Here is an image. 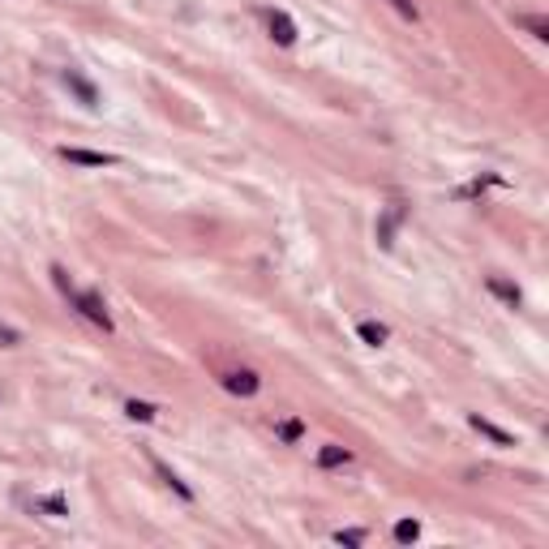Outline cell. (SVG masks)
Masks as SVG:
<instances>
[{"label": "cell", "instance_id": "6da1fadb", "mask_svg": "<svg viewBox=\"0 0 549 549\" xmlns=\"http://www.w3.org/2000/svg\"><path fill=\"white\" fill-rule=\"evenodd\" d=\"M69 305L86 318V322H95V326H103V331H112V313H107V305H103V296L95 292V288H86V292H73L69 296Z\"/></svg>", "mask_w": 549, "mask_h": 549}, {"label": "cell", "instance_id": "7a4b0ae2", "mask_svg": "<svg viewBox=\"0 0 549 549\" xmlns=\"http://www.w3.org/2000/svg\"><path fill=\"white\" fill-rule=\"evenodd\" d=\"M61 159L78 163V168H112L116 155H107V150H82V146H61Z\"/></svg>", "mask_w": 549, "mask_h": 549}, {"label": "cell", "instance_id": "3957f363", "mask_svg": "<svg viewBox=\"0 0 549 549\" xmlns=\"http://www.w3.org/2000/svg\"><path fill=\"white\" fill-rule=\"evenodd\" d=\"M266 22H270V39L279 47H292L296 43V22L284 13V9H266Z\"/></svg>", "mask_w": 549, "mask_h": 549}, {"label": "cell", "instance_id": "277c9868", "mask_svg": "<svg viewBox=\"0 0 549 549\" xmlns=\"http://www.w3.org/2000/svg\"><path fill=\"white\" fill-rule=\"evenodd\" d=\"M61 82L78 95V103H82V107H99V90H95V86H90L78 69H65V73H61Z\"/></svg>", "mask_w": 549, "mask_h": 549}, {"label": "cell", "instance_id": "5b68a950", "mask_svg": "<svg viewBox=\"0 0 549 549\" xmlns=\"http://www.w3.org/2000/svg\"><path fill=\"white\" fill-rule=\"evenodd\" d=\"M224 387H228L232 395H258L262 378H258L253 369H232V373H224Z\"/></svg>", "mask_w": 549, "mask_h": 549}, {"label": "cell", "instance_id": "8992f818", "mask_svg": "<svg viewBox=\"0 0 549 549\" xmlns=\"http://www.w3.org/2000/svg\"><path fill=\"white\" fill-rule=\"evenodd\" d=\"M468 425H472L476 433H485V438H489V442H498V447H515V433H507V429H498V425H493V421H485L481 412H472V416H468Z\"/></svg>", "mask_w": 549, "mask_h": 549}, {"label": "cell", "instance_id": "52a82bcc", "mask_svg": "<svg viewBox=\"0 0 549 549\" xmlns=\"http://www.w3.org/2000/svg\"><path fill=\"white\" fill-rule=\"evenodd\" d=\"M399 219H404V206H387V215H382V224H378V245H382V249H391V245H395V228H399Z\"/></svg>", "mask_w": 549, "mask_h": 549}, {"label": "cell", "instance_id": "ba28073f", "mask_svg": "<svg viewBox=\"0 0 549 549\" xmlns=\"http://www.w3.org/2000/svg\"><path fill=\"white\" fill-rule=\"evenodd\" d=\"M150 468L159 472V481H163V485H168V489H176V493H181V498H185V502H193V489H189V485H185V481H181V476H176V472H172L168 464H163V459H150Z\"/></svg>", "mask_w": 549, "mask_h": 549}, {"label": "cell", "instance_id": "9c48e42d", "mask_svg": "<svg viewBox=\"0 0 549 549\" xmlns=\"http://www.w3.org/2000/svg\"><path fill=\"white\" fill-rule=\"evenodd\" d=\"M485 288H489L493 296H498V301H507L511 309L519 305V288H515V284H507V279H498V274H489V279H485Z\"/></svg>", "mask_w": 549, "mask_h": 549}, {"label": "cell", "instance_id": "30bf717a", "mask_svg": "<svg viewBox=\"0 0 549 549\" xmlns=\"http://www.w3.org/2000/svg\"><path fill=\"white\" fill-rule=\"evenodd\" d=\"M356 335L369 344V348H382V344H387L391 339V331H387V326H382V322H361L356 326Z\"/></svg>", "mask_w": 549, "mask_h": 549}, {"label": "cell", "instance_id": "8fae6325", "mask_svg": "<svg viewBox=\"0 0 549 549\" xmlns=\"http://www.w3.org/2000/svg\"><path fill=\"white\" fill-rule=\"evenodd\" d=\"M348 459H352L348 447H322V451H318V468H339V464H348Z\"/></svg>", "mask_w": 549, "mask_h": 549}, {"label": "cell", "instance_id": "7c38bea8", "mask_svg": "<svg viewBox=\"0 0 549 549\" xmlns=\"http://www.w3.org/2000/svg\"><path fill=\"white\" fill-rule=\"evenodd\" d=\"M35 511H43V515H69V502L61 498V493H47V498H35Z\"/></svg>", "mask_w": 549, "mask_h": 549}, {"label": "cell", "instance_id": "4fadbf2b", "mask_svg": "<svg viewBox=\"0 0 549 549\" xmlns=\"http://www.w3.org/2000/svg\"><path fill=\"white\" fill-rule=\"evenodd\" d=\"M125 412H129L133 421H155V416H159V408L146 404V399H125Z\"/></svg>", "mask_w": 549, "mask_h": 549}, {"label": "cell", "instance_id": "5bb4252c", "mask_svg": "<svg viewBox=\"0 0 549 549\" xmlns=\"http://www.w3.org/2000/svg\"><path fill=\"white\" fill-rule=\"evenodd\" d=\"M416 536H421V524H416V519H399V524H395V541H399V545H408V541H416Z\"/></svg>", "mask_w": 549, "mask_h": 549}, {"label": "cell", "instance_id": "9a60e30c", "mask_svg": "<svg viewBox=\"0 0 549 549\" xmlns=\"http://www.w3.org/2000/svg\"><path fill=\"white\" fill-rule=\"evenodd\" d=\"M274 433H279V438H284V442H296V438L305 433V425H301L296 416H288V421H279V429H274Z\"/></svg>", "mask_w": 549, "mask_h": 549}, {"label": "cell", "instance_id": "2e32d148", "mask_svg": "<svg viewBox=\"0 0 549 549\" xmlns=\"http://www.w3.org/2000/svg\"><path fill=\"white\" fill-rule=\"evenodd\" d=\"M335 545H348V549H356V545H365V532H361V528H348V532L339 528V532H335Z\"/></svg>", "mask_w": 549, "mask_h": 549}, {"label": "cell", "instance_id": "e0dca14e", "mask_svg": "<svg viewBox=\"0 0 549 549\" xmlns=\"http://www.w3.org/2000/svg\"><path fill=\"white\" fill-rule=\"evenodd\" d=\"M52 279H56V288H61L65 296H73V292H78V288H73V279H69V270H65V266H52Z\"/></svg>", "mask_w": 549, "mask_h": 549}, {"label": "cell", "instance_id": "ac0fdd59", "mask_svg": "<svg viewBox=\"0 0 549 549\" xmlns=\"http://www.w3.org/2000/svg\"><path fill=\"white\" fill-rule=\"evenodd\" d=\"M519 26L532 30L536 39H549V22H545V18H519Z\"/></svg>", "mask_w": 549, "mask_h": 549}, {"label": "cell", "instance_id": "d6986e66", "mask_svg": "<svg viewBox=\"0 0 549 549\" xmlns=\"http://www.w3.org/2000/svg\"><path fill=\"white\" fill-rule=\"evenodd\" d=\"M391 5L399 9V18H412V22H416V5H412V0H391Z\"/></svg>", "mask_w": 549, "mask_h": 549}, {"label": "cell", "instance_id": "ffe728a7", "mask_svg": "<svg viewBox=\"0 0 549 549\" xmlns=\"http://www.w3.org/2000/svg\"><path fill=\"white\" fill-rule=\"evenodd\" d=\"M0 344H5V348H13V344H18V331H9V326H0Z\"/></svg>", "mask_w": 549, "mask_h": 549}]
</instances>
